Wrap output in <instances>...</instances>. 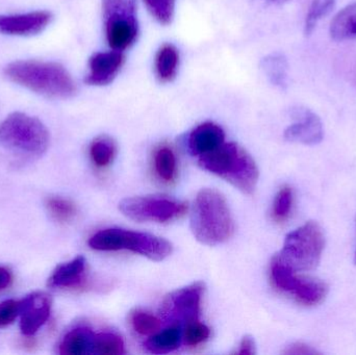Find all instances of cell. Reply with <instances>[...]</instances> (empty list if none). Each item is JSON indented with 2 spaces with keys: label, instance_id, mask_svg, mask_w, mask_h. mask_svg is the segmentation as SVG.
<instances>
[{
  "label": "cell",
  "instance_id": "44dd1931",
  "mask_svg": "<svg viewBox=\"0 0 356 355\" xmlns=\"http://www.w3.org/2000/svg\"><path fill=\"white\" fill-rule=\"evenodd\" d=\"M179 53L175 46L165 44L159 49L156 56V73L162 83H170L177 77Z\"/></svg>",
  "mask_w": 356,
  "mask_h": 355
},
{
  "label": "cell",
  "instance_id": "4dcf8cb0",
  "mask_svg": "<svg viewBox=\"0 0 356 355\" xmlns=\"http://www.w3.org/2000/svg\"><path fill=\"white\" fill-rule=\"evenodd\" d=\"M20 311V302L6 300L0 304V327H8L14 322Z\"/></svg>",
  "mask_w": 356,
  "mask_h": 355
},
{
  "label": "cell",
  "instance_id": "30bf717a",
  "mask_svg": "<svg viewBox=\"0 0 356 355\" xmlns=\"http://www.w3.org/2000/svg\"><path fill=\"white\" fill-rule=\"evenodd\" d=\"M204 290V283L197 281L173 292L165 299L163 313L171 318L184 321L186 324L199 320Z\"/></svg>",
  "mask_w": 356,
  "mask_h": 355
},
{
  "label": "cell",
  "instance_id": "e0dca14e",
  "mask_svg": "<svg viewBox=\"0 0 356 355\" xmlns=\"http://www.w3.org/2000/svg\"><path fill=\"white\" fill-rule=\"evenodd\" d=\"M330 35L334 41H346L356 38V2L348 4L332 19Z\"/></svg>",
  "mask_w": 356,
  "mask_h": 355
},
{
  "label": "cell",
  "instance_id": "ffe728a7",
  "mask_svg": "<svg viewBox=\"0 0 356 355\" xmlns=\"http://www.w3.org/2000/svg\"><path fill=\"white\" fill-rule=\"evenodd\" d=\"M154 167L156 176L166 183L175 181L177 176V160L175 150L169 145L159 146L154 154Z\"/></svg>",
  "mask_w": 356,
  "mask_h": 355
},
{
  "label": "cell",
  "instance_id": "484cf974",
  "mask_svg": "<svg viewBox=\"0 0 356 355\" xmlns=\"http://www.w3.org/2000/svg\"><path fill=\"white\" fill-rule=\"evenodd\" d=\"M337 0H313L305 21V35H311L318 23L334 10Z\"/></svg>",
  "mask_w": 356,
  "mask_h": 355
},
{
  "label": "cell",
  "instance_id": "8fae6325",
  "mask_svg": "<svg viewBox=\"0 0 356 355\" xmlns=\"http://www.w3.org/2000/svg\"><path fill=\"white\" fill-rule=\"evenodd\" d=\"M295 122L284 131L288 141L314 146L321 143L324 138L323 123L313 110L307 108H296L292 110Z\"/></svg>",
  "mask_w": 356,
  "mask_h": 355
},
{
  "label": "cell",
  "instance_id": "ac0fdd59",
  "mask_svg": "<svg viewBox=\"0 0 356 355\" xmlns=\"http://www.w3.org/2000/svg\"><path fill=\"white\" fill-rule=\"evenodd\" d=\"M94 333L91 329L79 327L69 331L60 342V354L63 355H85L91 354Z\"/></svg>",
  "mask_w": 356,
  "mask_h": 355
},
{
  "label": "cell",
  "instance_id": "9a60e30c",
  "mask_svg": "<svg viewBox=\"0 0 356 355\" xmlns=\"http://www.w3.org/2000/svg\"><path fill=\"white\" fill-rule=\"evenodd\" d=\"M224 140L225 135L219 125L213 122L202 123L188 135V150L193 156L200 158L220 147Z\"/></svg>",
  "mask_w": 356,
  "mask_h": 355
},
{
  "label": "cell",
  "instance_id": "d6a6232c",
  "mask_svg": "<svg viewBox=\"0 0 356 355\" xmlns=\"http://www.w3.org/2000/svg\"><path fill=\"white\" fill-rule=\"evenodd\" d=\"M236 354L242 355H254L257 354L254 340H253L252 338L249 337V336H246V337L243 338L242 341H241L240 346H238V350Z\"/></svg>",
  "mask_w": 356,
  "mask_h": 355
},
{
  "label": "cell",
  "instance_id": "5b68a950",
  "mask_svg": "<svg viewBox=\"0 0 356 355\" xmlns=\"http://www.w3.org/2000/svg\"><path fill=\"white\" fill-rule=\"evenodd\" d=\"M89 246L98 251L129 250L154 262L164 261L173 251L172 244L163 238L122 229H106L98 231L90 238Z\"/></svg>",
  "mask_w": 356,
  "mask_h": 355
},
{
  "label": "cell",
  "instance_id": "603a6c76",
  "mask_svg": "<svg viewBox=\"0 0 356 355\" xmlns=\"http://www.w3.org/2000/svg\"><path fill=\"white\" fill-rule=\"evenodd\" d=\"M116 152V143L112 138L106 135L96 138L90 146V156L92 162L98 168H106L112 164Z\"/></svg>",
  "mask_w": 356,
  "mask_h": 355
},
{
  "label": "cell",
  "instance_id": "2e32d148",
  "mask_svg": "<svg viewBox=\"0 0 356 355\" xmlns=\"http://www.w3.org/2000/svg\"><path fill=\"white\" fill-rule=\"evenodd\" d=\"M87 270V261L83 256L58 265L48 279V286L60 289H74L83 286Z\"/></svg>",
  "mask_w": 356,
  "mask_h": 355
},
{
  "label": "cell",
  "instance_id": "7c38bea8",
  "mask_svg": "<svg viewBox=\"0 0 356 355\" xmlns=\"http://www.w3.org/2000/svg\"><path fill=\"white\" fill-rule=\"evenodd\" d=\"M52 300L44 292H35L20 300V329L23 335H35L48 320L51 312Z\"/></svg>",
  "mask_w": 356,
  "mask_h": 355
},
{
  "label": "cell",
  "instance_id": "4316f807",
  "mask_svg": "<svg viewBox=\"0 0 356 355\" xmlns=\"http://www.w3.org/2000/svg\"><path fill=\"white\" fill-rule=\"evenodd\" d=\"M293 202H294V194L292 188L284 185L280 188L276 194L275 199L272 208V216L276 222H284L290 216L292 212Z\"/></svg>",
  "mask_w": 356,
  "mask_h": 355
},
{
  "label": "cell",
  "instance_id": "f546056e",
  "mask_svg": "<svg viewBox=\"0 0 356 355\" xmlns=\"http://www.w3.org/2000/svg\"><path fill=\"white\" fill-rule=\"evenodd\" d=\"M152 16L162 23L169 24L175 16V0H144Z\"/></svg>",
  "mask_w": 356,
  "mask_h": 355
},
{
  "label": "cell",
  "instance_id": "3957f363",
  "mask_svg": "<svg viewBox=\"0 0 356 355\" xmlns=\"http://www.w3.org/2000/svg\"><path fill=\"white\" fill-rule=\"evenodd\" d=\"M201 168L218 175L245 194H252L259 172L250 154L236 143H225L198 158Z\"/></svg>",
  "mask_w": 356,
  "mask_h": 355
},
{
  "label": "cell",
  "instance_id": "f1b7e54d",
  "mask_svg": "<svg viewBox=\"0 0 356 355\" xmlns=\"http://www.w3.org/2000/svg\"><path fill=\"white\" fill-rule=\"evenodd\" d=\"M209 336L211 331L207 325L199 320L192 321L186 324L184 333V343L188 347H197L205 343L209 339Z\"/></svg>",
  "mask_w": 356,
  "mask_h": 355
},
{
  "label": "cell",
  "instance_id": "ba28073f",
  "mask_svg": "<svg viewBox=\"0 0 356 355\" xmlns=\"http://www.w3.org/2000/svg\"><path fill=\"white\" fill-rule=\"evenodd\" d=\"M104 23L108 45L123 51L131 47L139 33L136 0H104Z\"/></svg>",
  "mask_w": 356,
  "mask_h": 355
},
{
  "label": "cell",
  "instance_id": "cb8c5ba5",
  "mask_svg": "<svg viewBox=\"0 0 356 355\" xmlns=\"http://www.w3.org/2000/svg\"><path fill=\"white\" fill-rule=\"evenodd\" d=\"M129 324L131 329L141 336H152L160 331L162 321L141 308H135L129 313Z\"/></svg>",
  "mask_w": 356,
  "mask_h": 355
},
{
  "label": "cell",
  "instance_id": "1f68e13d",
  "mask_svg": "<svg viewBox=\"0 0 356 355\" xmlns=\"http://www.w3.org/2000/svg\"><path fill=\"white\" fill-rule=\"evenodd\" d=\"M317 354V350L305 343L292 344L284 352V354L288 355H314Z\"/></svg>",
  "mask_w": 356,
  "mask_h": 355
},
{
  "label": "cell",
  "instance_id": "7a4b0ae2",
  "mask_svg": "<svg viewBox=\"0 0 356 355\" xmlns=\"http://www.w3.org/2000/svg\"><path fill=\"white\" fill-rule=\"evenodd\" d=\"M191 229L200 243L216 246L225 243L234 233V222L224 196L213 189L197 194L191 215Z\"/></svg>",
  "mask_w": 356,
  "mask_h": 355
},
{
  "label": "cell",
  "instance_id": "83f0119b",
  "mask_svg": "<svg viewBox=\"0 0 356 355\" xmlns=\"http://www.w3.org/2000/svg\"><path fill=\"white\" fill-rule=\"evenodd\" d=\"M48 210L56 220L60 222H69L74 218L77 213L76 206L70 199L63 197H50L46 202Z\"/></svg>",
  "mask_w": 356,
  "mask_h": 355
},
{
  "label": "cell",
  "instance_id": "5bb4252c",
  "mask_svg": "<svg viewBox=\"0 0 356 355\" xmlns=\"http://www.w3.org/2000/svg\"><path fill=\"white\" fill-rule=\"evenodd\" d=\"M122 51L97 52L89 60V73L85 81L90 85H106L112 83L124 64Z\"/></svg>",
  "mask_w": 356,
  "mask_h": 355
},
{
  "label": "cell",
  "instance_id": "4fadbf2b",
  "mask_svg": "<svg viewBox=\"0 0 356 355\" xmlns=\"http://www.w3.org/2000/svg\"><path fill=\"white\" fill-rule=\"evenodd\" d=\"M51 21L52 14L48 10L0 15V33L16 37H31L42 33Z\"/></svg>",
  "mask_w": 356,
  "mask_h": 355
},
{
  "label": "cell",
  "instance_id": "d6986e66",
  "mask_svg": "<svg viewBox=\"0 0 356 355\" xmlns=\"http://www.w3.org/2000/svg\"><path fill=\"white\" fill-rule=\"evenodd\" d=\"M182 333L179 325L175 324L164 331L150 336L146 341L145 348L154 354H165L175 352L181 343Z\"/></svg>",
  "mask_w": 356,
  "mask_h": 355
},
{
  "label": "cell",
  "instance_id": "277c9868",
  "mask_svg": "<svg viewBox=\"0 0 356 355\" xmlns=\"http://www.w3.org/2000/svg\"><path fill=\"white\" fill-rule=\"evenodd\" d=\"M47 127L37 117L16 112L0 122V147L29 158H39L49 147Z\"/></svg>",
  "mask_w": 356,
  "mask_h": 355
},
{
  "label": "cell",
  "instance_id": "6da1fadb",
  "mask_svg": "<svg viewBox=\"0 0 356 355\" xmlns=\"http://www.w3.org/2000/svg\"><path fill=\"white\" fill-rule=\"evenodd\" d=\"M4 75L21 87L54 99H66L76 94V83L63 65L56 62L26 60L10 63Z\"/></svg>",
  "mask_w": 356,
  "mask_h": 355
},
{
  "label": "cell",
  "instance_id": "8992f818",
  "mask_svg": "<svg viewBox=\"0 0 356 355\" xmlns=\"http://www.w3.org/2000/svg\"><path fill=\"white\" fill-rule=\"evenodd\" d=\"M325 248L323 229L315 221H309L289 233L278 258L296 272L313 270L319 265Z\"/></svg>",
  "mask_w": 356,
  "mask_h": 355
},
{
  "label": "cell",
  "instance_id": "e575fe53",
  "mask_svg": "<svg viewBox=\"0 0 356 355\" xmlns=\"http://www.w3.org/2000/svg\"><path fill=\"white\" fill-rule=\"evenodd\" d=\"M270 1L278 2V1H284V0H270Z\"/></svg>",
  "mask_w": 356,
  "mask_h": 355
},
{
  "label": "cell",
  "instance_id": "52a82bcc",
  "mask_svg": "<svg viewBox=\"0 0 356 355\" xmlns=\"http://www.w3.org/2000/svg\"><path fill=\"white\" fill-rule=\"evenodd\" d=\"M274 256L270 265V279L275 289L301 306H316L325 300L328 287L323 281L303 276Z\"/></svg>",
  "mask_w": 356,
  "mask_h": 355
},
{
  "label": "cell",
  "instance_id": "9c48e42d",
  "mask_svg": "<svg viewBox=\"0 0 356 355\" xmlns=\"http://www.w3.org/2000/svg\"><path fill=\"white\" fill-rule=\"evenodd\" d=\"M188 208L186 202L162 195L125 198L119 204L121 213L138 222H171L182 218Z\"/></svg>",
  "mask_w": 356,
  "mask_h": 355
},
{
  "label": "cell",
  "instance_id": "d590c367",
  "mask_svg": "<svg viewBox=\"0 0 356 355\" xmlns=\"http://www.w3.org/2000/svg\"><path fill=\"white\" fill-rule=\"evenodd\" d=\"M355 263H356V252H355Z\"/></svg>",
  "mask_w": 356,
  "mask_h": 355
},
{
  "label": "cell",
  "instance_id": "836d02e7",
  "mask_svg": "<svg viewBox=\"0 0 356 355\" xmlns=\"http://www.w3.org/2000/svg\"><path fill=\"white\" fill-rule=\"evenodd\" d=\"M12 274L8 269L0 267V291L6 289L12 283Z\"/></svg>",
  "mask_w": 356,
  "mask_h": 355
},
{
  "label": "cell",
  "instance_id": "d4e9b609",
  "mask_svg": "<svg viewBox=\"0 0 356 355\" xmlns=\"http://www.w3.org/2000/svg\"><path fill=\"white\" fill-rule=\"evenodd\" d=\"M91 354L96 355L123 354H125L124 343L116 333H98V335H94Z\"/></svg>",
  "mask_w": 356,
  "mask_h": 355
},
{
  "label": "cell",
  "instance_id": "7402d4cb",
  "mask_svg": "<svg viewBox=\"0 0 356 355\" xmlns=\"http://www.w3.org/2000/svg\"><path fill=\"white\" fill-rule=\"evenodd\" d=\"M264 72L276 87L284 89L288 85V60L282 54H271L261 62Z\"/></svg>",
  "mask_w": 356,
  "mask_h": 355
}]
</instances>
